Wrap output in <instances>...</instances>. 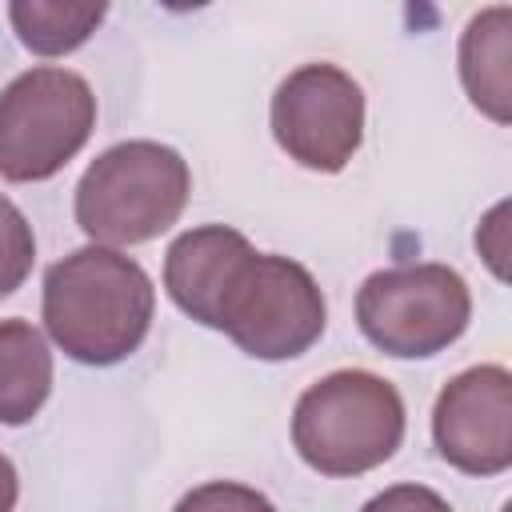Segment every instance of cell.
<instances>
[{
    "label": "cell",
    "mask_w": 512,
    "mask_h": 512,
    "mask_svg": "<svg viewBox=\"0 0 512 512\" xmlns=\"http://www.w3.org/2000/svg\"><path fill=\"white\" fill-rule=\"evenodd\" d=\"M44 328L72 360L108 368L128 360L156 312L152 276L124 252L84 244L44 272Z\"/></svg>",
    "instance_id": "obj_1"
},
{
    "label": "cell",
    "mask_w": 512,
    "mask_h": 512,
    "mask_svg": "<svg viewBox=\"0 0 512 512\" xmlns=\"http://www.w3.org/2000/svg\"><path fill=\"white\" fill-rule=\"evenodd\" d=\"M192 192L188 164L160 140L104 148L76 184V224L92 244L124 248L168 232Z\"/></svg>",
    "instance_id": "obj_2"
},
{
    "label": "cell",
    "mask_w": 512,
    "mask_h": 512,
    "mask_svg": "<svg viewBox=\"0 0 512 512\" xmlns=\"http://www.w3.org/2000/svg\"><path fill=\"white\" fill-rule=\"evenodd\" d=\"M404 400L396 384L364 368H340L304 388L292 412V444L320 476H360L396 456Z\"/></svg>",
    "instance_id": "obj_3"
},
{
    "label": "cell",
    "mask_w": 512,
    "mask_h": 512,
    "mask_svg": "<svg viewBox=\"0 0 512 512\" xmlns=\"http://www.w3.org/2000/svg\"><path fill=\"white\" fill-rule=\"evenodd\" d=\"M328 324V304L312 272L276 252H248L228 276L212 328L256 360L308 352Z\"/></svg>",
    "instance_id": "obj_4"
},
{
    "label": "cell",
    "mask_w": 512,
    "mask_h": 512,
    "mask_svg": "<svg viewBox=\"0 0 512 512\" xmlns=\"http://www.w3.org/2000/svg\"><path fill=\"white\" fill-rule=\"evenodd\" d=\"M96 96L80 72L28 68L0 92V176L32 184L56 176L92 136Z\"/></svg>",
    "instance_id": "obj_5"
},
{
    "label": "cell",
    "mask_w": 512,
    "mask_h": 512,
    "mask_svg": "<svg viewBox=\"0 0 512 512\" xmlns=\"http://www.w3.org/2000/svg\"><path fill=\"white\" fill-rule=\"evenodd\" d=\"M472 296L448 264H400L372 272L356 292L360 332L396 360L436 356L464 336Z\"/></svg>",
    "instance_id": "obj_6"
},
{
    "label": "cell",
    "mask_w": 512,
    "mask_h": 512,
    "mask_svg": "<svg viewBox=\"0 0 512 512\" xmlns=\"http://www.w3.org/2000/svg\"><path fill=\"white\" fill-rule=\"evenodd\" d=\"M276 144L312 172H340L364 140V92L336 64L288 72L272 96Z\"/></svg>",
    "instance_id": "obj_7"
},
{
    "label": "cell",
    "mask_w": 512,
    "mask_h": 512,
    "mask_svg": "<svg viewBox=\"0 0 512 512\" xmlns=\"http://www.w3.org/2000/svg\"><path fill=\"white\" fill-rule=\"evenodd\" d=\"M436 452L468 476H500L512 464V376L504 364H476L452 376L432 408Z\"/></svg>",
    "instance_id": "obj_8"
},
{
    "label": "cell",
    "mask_w": 512,
    "mask_h": 512,
    "mask_svg": "<svg viewBox=\"0 0 512 512\" xmlns=\"http://www.w3.org/2000/svg\"><path fill=\"white\" fill-rule=\"evenodd\" d=\"M248 252H252L248 236L228 224H204L180 232L164 252V288L172 304L188 312L196 324L212 328L216 300Z\"/></svg>",
    "instance_id": "obj_9"
},
{
    "label": "cell",
    "mask_w": 512,
    "mask_h": 512,
    "mask_svg": "<svg viewBox=\"0 0 512 512\" xmlns=\"http://www.w3.org/2000/svg\"><path fill=\"white\" fill-rule=\"evenodd\" d=\"M460 80L468 100L496 124L512 120V8L496 4L468 20L460 36Z\"/></svg>",
    "instance_id": "obj_10"
},
{
    "label": "cell",
    "mask_w": 512,
    "mask_h": 512,
    "mask_svg": "<svg viewBox=\"0 0 512 512\" xmlns=\"http://www.w3.org/2000/svg\"><path fill=\"white\" fill-rule=\"evenodd\" d=\"M52 392V352L28 320H0V424H28Z\"/></svg>",
    "instance_id": "obj_11"
},
{
    "label": "cell",
    "mask_w": 512,
    "mask_h": 512,
    "mask_svg": "<svg viewBox=\"0 0 512 512\" xmlns=\"http://www.w3.org/2000/svg\"><path fill=\"white\" fill-rule=\"evenodd\" d=\"M108 16L104 4H64V0H12L8 20L20 44L36 56H64L80 48L100 20Z\"/></svg>",
    "instance_id": "obj_12"
},
{
    "label": "cell",
    "mask_w": 512,
    "mask_h": 512,
    "mask_svg": "<svg viewBox=\"0 0 512 512\" xmlns=\"http://www.w3.org/2000/svg\"><path fill=\"white\" fill-rule=\"evenodd\" d=\"M32 260H36L32 224L8 196H0V300L12 296L28 280Z\"/></svg>",
    "instance_id": "obj_13"
},
{
    "label": "cell",
    "mask_w": 512,
    "mask_h": 512,
    "mask_svg": "<svg viewBox=\"0 0 512 512\" xmlns=\"http://www.w3.org/2000/svg\"><path fill=\"white\" fill-rule=\"evenodd\" d=\"M172 512H276V508L264 492H256L248 484L212 480V484H200V488L184 492Z\"/></svg>",
    "instance_id": "obj_14"
},
{
    "label": "cell",
    "mask_w": 512,
    "mask_h": 512,
    "mask_svg": "<svg viewBox=\"0 0 512 512\" xmlns=\"http://www.w3.org/2000/svg\"><path fill=\"white\" fill-rule=\"evenodd\" d=\"M360 512H452V504L424 484H392L372 496Z\"/></svg>",
    "instance_id": "obj_15"
},
{
    "label": "cell",
    "mask_w": 512,
    "mask_h": 512,
    "mask_svg": "<svg viewBox=\"0 0 512 512\" xmlns=\"http://www.w3.org/2000/svg\"><path fill=\"white\" fill-rule=\"evenodd\" d=\"M16 496H20L16 468H12V460L0 452V512H12V508H16Z\"/></svg>",
    "instance_id": "obj_16"
}]
</instances>
